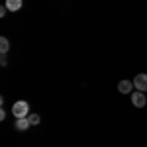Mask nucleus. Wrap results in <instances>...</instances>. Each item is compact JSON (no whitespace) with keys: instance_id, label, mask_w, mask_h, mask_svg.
I'll return each instance as SVG.
<instances>
[{"instance_id":"obj_1","label":"nucleus","mask_w":147,"mask_h":147,"mask_svg":"<svg viewBox=\"0 0 147 147\" xmlns=\"http://www.w3.org/2000/svg\"><path fill=\"white\" fill-rule=\"evenodd\" d=\"M28 112H30V104H28L26 100H18L14 106H12L14 118H28Z\"/></svg>"},{"instance_id":"obj_2","label":"nucleus","mask_w":147,"mask_h":147,"mask_svg":"<svg viewBox=\"0 0 147 147\" xmlns=\"http://www.w3.org/2000/svg\"><path fill=\"white\" fill-rule=\"evenodd\" d=\"M134 88L139 90V92H147V75L145 73L136 75V79H134Z\"/></svg>"},{"instance_id":"obj_3","label":"nucleus","mask_w":147,"mask_h":147,"mask_svg":"<svg viewBox=\"0 0 147 147\" xmlns=\"http://www.w3.org/2000/svg\"><path fill=\"white\" fill-rule=\"evenodd\" d=\"M131 102H134V106H137V108H143V106L147 104L145 92H139V90H136L134 94H131Z\"/></svg>"},{"instance_id":"obj_4","label":"nucleus","mask_w":147,"mask_h":147,"mask_svg":"<svg viewBox=\"0 0 147 147\" xmlns=\"http://www.w3.org/2000/svg\"><path fill=\"white\" fill-rule=\"evenodd\" d=\"M131 88H134V82L131 80H120L118 82V90L122 92V94H129Z\"/></svg>"},{"instance_id":"obj_5","label":"nucleus","mask_w":147,"mask_h":147,"mask_svg":"<svg viewBox=\"0 0 147 147\" xmlns=\"http://www.w3.org/2000/svg\"><path fill=\"white\" fill-rule=\"evenodd\" d=\"M30 120L28 118H16V122H14V127L18 129V131H24V129H28L30 127Z\"/></svg>"},{"instance_id":"obj_6","label":"nucleus","mask_w":147,"mask_h":147,"mask_svg":"<svg viewBox=\"0 0 147 147\" xmlns=\"http://www.w3.org/2000/svg\"><path fill=\"white\" fill-rule=\"evenodd\" d=\"M22 4H24L22 0H6V4H4V6H6L10 12H18L20 8H22Z\"/></svg>"},{"instance_id":"obj_7","label":"nucleus","mask_w":147,"mask_h":147,"mask_svg":"<svg viewBox=\"0 0 147 147\" xmlns=\"http://www.w3.org/2000/svg\"><path fill=\"white\" fill-rule=\"evenodd\" d=\"M8 49H10V41L6 37H0V51H2V55H6Z\"/></svg>"},{"instance_id":"obj_8","label":"nucleus","mask_w":147,"mask_h":147,"mask_svg":"<svg viewBox=\"0 0 147 147\" xmlns=\"http://www.w3.org/2000/svg\"><path fill=\"white\" fill-rule=\"evenodd\" d=\"M28 120H30V124H32V125H37L39 122H41L39 114H30V116H28Z\"/></svg>"},{"instance_id":"obj_9","label":"nucleus","mask_w":147,"mask_h":147,"mask_svg":"<svg viewBox=\"0 0 147 147\" xmlns=\"http://www.w3.org/2000/svg\"><path fill=\"white\" fill-rule=\"evenodd\" d=\"M0 65H2V67H6V65H8V59H6V55L0 57Z\"/></svg>"},{"instance_id":"obj_10","label":"nucleus","mask_w":147,"mask_h":147,"mask_svg":"<svg viewBox=\"0 0 147 147\" xmlns=\"http://www.w3.org/2000/svg\"><path fill=\"white\" fill-rule=\"evenodd\" d=\"M6 10H8V8H6V6H2V8H0V16H6Z\"/></svg>"}]
</instances>
